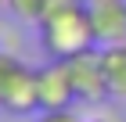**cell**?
I'll use <instances>...</instances> for the list:
<instances>
[{
	"mask_svg": "<svg viewBox=\"0 0 126 122\" xmlns=\"http://www.w3.org/2000/svg\"><path fill=\"white\" fill-rule=\"evenodd\" d=\"M0 108L7 115H32V111H40V72L32 65H25V61L18 65V72L11 75L7 90L0 97Z\"/></svg>",
	"mask_w": 126,
	"mask_h": 122,
	"instance_id": "4",
	"label": "cell"
},
{
	"mask_svg": "<svg viewBox=\"0 0 126 122\" xmlns=\"http://www.w3.org/2000/svg\"><path fill=\"white\" fill-rule=\"evenodd\" d=\"M36 32H40V47L47 50V57H61V61L97 47L87 0H47Z\"/></svg>",
	"mask_w": 126,
	"mask_h": 122,
	"instance_id": "1",
	"label": "cell"
},
{
	"mask_svg": "<svg viewBox=\"0 0 126 122\" xmlns=\"http://www.w3.org/2000/svg\"><path fill=\"white\" fill-rule=\"evenodd\" d=\"M90 25H94L97 47L126 43V0H94L90 4Z\"/></svg>",
	"mask_w": 126,
	"mask_h": 122,
	"instance_id": "5",
	"label": "cell"
},
{
	"mask_svg": "<svg viewBox=\"0 0 126 122\" xmlns=\"http://www.w3.org/2000/svg\"><path fill=\"white\" fill-rule=\"evenodd\" d=\"M40 72V111H58V108H72L76 101V86H72V72L68 61L50 57Z\"/></svg>",
	"mask_w": 126,
	"mask_h": 122,
	"instance_id": "3",
	"label": "cell"
},
{
	"mask_svg": "<svg viewBox=\"0 0 126 122\" xmlns=\"http://www.w3.org/2000/svg\"><path fill=\"white\" fill-rule=\"evenodd\" d=\"M101 57H105V75H108V90H112V97L126 101V43L101 47Z\"/></svg>",
	"mask_w": 126,
	"mask_h": 122,
	"instance_id": "6",
	"label": "cell"
},
{
	"mask_svg": "<svg viewBox=\"0 0 126 122\" xmlns=\"http://www.w3.org/2000/svg\"><path fill=\"white\" fill-rule=\"evenodd\" d=\"M68 72H72V86H76V101L97 104V101H105V97H112L101 50H83V54L68 57Z\"/></svg>",
	"mask_w": 126,
	"mask_h": 122,
	"instance_id": "2",
	"label": "cell"
},
{
	"mask_svg": "<svg viewBox=\"0 0 126 122\" xmlns=\"http://www.w3.org/2000/svg\"><path fill=\"white\" fill-rule=\"evenodd\" d=\"M43 4L47 0H7V11H11V18L22 22V25H40Z\"/></svg>",
	"mask_w": 126,
	"mask_h": 122,
	"instance_id": "7",
	"label": "cell"
},
{
	"mask_svg": "<svg viewBox=\"0 0 126 122\" xmlns=\"http://www.w3.org/2000/svg\"><path fill=\"white\" fill-rule=\"evenodd\" d=\"M87 4H94V0H87Z\"/></svg>",
	"mask_w": 126,
	"mask_h": 122,
	"instance_id": "12",
	"label": "cell"
},
{
	"mask_svg": "<svg viewBox=\"0 0 126 122\" xmlns=\"http://www.w3.org/2000/svg\"><path fill=\"white\" fill-rule=\"evenodd\" d=\"M4 7H7V0H0V11H4Z\"/></svg>",
	"mask_w": 126,
	"mask_h": 122,
	"instance_id": "11",
	"label": "cell"
},
{
	"mask_svg": "<svg viewBox=\"0 0 126 122\" xmlns=\"http://www.w3.org/2000/svg\"><path fill=\"white\" fill-rule=\"evenodd\" d=\"M94 122H115V119H108V115H101V119H94Z\"/></svg>",
	"mask_w": 126,
	"mask_h": 122,
	"instance_id": "10",
	"label": "cell"
},
{
	"mask_svg": "<svg viewBox=\"0 0 126 122\" xmlns=\"http://www.w3.org/2000/svg\"><path fill=\"white\" fill-rule=\"evenodd\" d=\"M36 122H83L72 108H58V111H40Z\"/></svg>",
	"mask_w": 126,
	"mask_h": 122,
	"instance_id": "9",
	"label": "cell"
},
{
	"mask_svg": "<svg viewBox=\"0 0 126 122\" xmlns=\"http://www.w3.org/2000/svg\"><path fill=\"white\" fill-rule=\"evenodd\" d=\"M18 65H22V57L15 54V50H4V47H0V97H4V90H7L11 75L18 72Z\"/></svg>",
	"mask_w": 126,
	"mask_h": 122,
	"instance_id": "8",
	"label": "cell"
}]
</instances>
